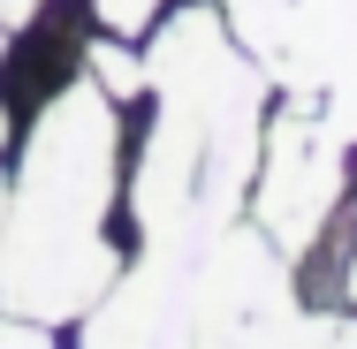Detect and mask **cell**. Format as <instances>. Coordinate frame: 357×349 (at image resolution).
<instances>
[{"instance_id": "1", "label": "cell", "mask_w": 357, "mask_h": 349, "mask_svg": "<svg viewBox=\"0 0 357 349\" xmlns=\"http://www.w3.org/2000/svg\"><path fill=\"white\" fill-rule=\"evenodd\" d=\"M144 84L160 91V122L130 183L137 251H198L220 228H236L243 190L259 175L266 69L228 38L213 8H183L160 31Z\"/></svg>"}, {"instance_id": "10", "label": "cell", "mask_w": 357, "mask_h": 349, "mask_svg": "<svg viewBox=\"0 0 357 349\" xmlns=\"http://www.w3.org/2000/svg\"><path fill=\"white\" fill-rule=\"evenodd\" d=\"M0 130H8V122H0ZM0 212H8V190H0Z\"/></svg>"}, {"instance_id": "3", "label": "cell", "mask_w": 357, "mask_h": 349, "mask_svg": "<svg viewBox=\"0 0 357 349\" xmlns=\"http://www.w3.org/2000/svg\"><path fill=\"white\" fill-rule=\"evenodd\" d=\"M289 258L266 228H220L198 251H137L99 296L84 342H289Z\"/></svg>"}, {"instance_id": "4", "label": "cell", "mask_w": 357, "mask_h": 349, "mask_svg": "<svg viewBox=\"0 0 357 349\" xmlns=\"http://www.w3.org/2000/svg\"><path fill=\"white\" fill-rule=\"evenodd\" d=\"M236 46L357 137V0H228Z\"/></svg>"}, {"instance_id": "7", "label": "cell", "mask_w": 357, "mask_h": 349, "mask_svg": "<svg viewBox=\"0 0 357 349\" xmlns=\"http://www.w3.org/2000/svg\"><path fill=\"white\" fill-rule=\"evenodd\" d=\"M91 8H99V23H107V31H122V38L144 31V23L160 15V0H91Z\"/></svg>"}, {"instance_id": "6", "label": "cell", "mask_w": 357, "mask_h": 349, "mask_svg": "<svg viewBox=\"0 0 357 349\" xmlns=\"http://www.w3.org/2000/svg\"><path fill=\"white\" fill-rule=\"evenodd\" d=\"M91 76H99L107 99H137L144 91V61H130L122 46H91Z\"/></svg>"}, {"instance_id": "5", "label": "cell", "mask_w": 357, "mask_h": 349, "mask_svg": "<svg viewBox=\"0 0 357 349\" xmlns=\"http://www.w3.org/2000/svg\"><path fill=\"white\" fill-rule=\"evenodd\" d=\"M342 130L296 99L282 122H266V144H259V175H251V198H259V228L274 235L282 258H304L319 243V228L342 205Z\"/></svg>"}, {"instance_id": "8", "label": "cell", "mask_w": 357, "mask_h": 349, "mask_svg": "<svg viewBox=\"0 0 357 349\" xmlns=\"http://www.w3.org/2000/svg\"><path fill=\"white\" fill-rule=\"evenodd\" d=\"M31 15H38V0H0V31H23Z\"/></svg>"}, {"instance_id": "9", "label": "cell", "mask_w": 357, "mask_h": 349, "mask_svg": "<svg viewBox=\"0 0 357 349\" xmlns=\"http://www.w3.org/2000/svg\"><path fill=\"white\" fill-rule=\"evenodd\" d=\"M350 296H357V258H350Z\"/></svg>"}, {"instance_id": "2", "label": "cell", "mask_w": 357, "mask_h": 349, "mask_svg": "<svg viewBox=\"0 0 357 349\" xmlns=\"http://www.w3.org/2000/svg\"><path fill=\"white\" fill-rule=\"evenodd\" d=\"M114 190H122V144H114V107L91 84H69L46 99L23 175L0 212V311L15 319H84L114 288Z\"/></svg>"}]
</instances>
